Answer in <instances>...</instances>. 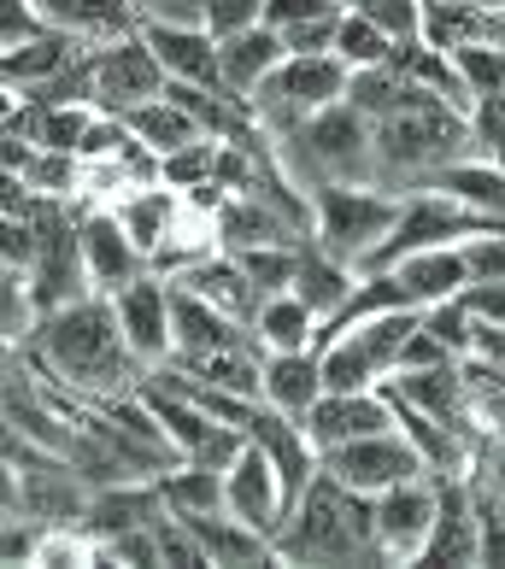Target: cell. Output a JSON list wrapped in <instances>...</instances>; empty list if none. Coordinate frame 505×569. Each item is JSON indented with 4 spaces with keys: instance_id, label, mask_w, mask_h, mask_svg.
<instances>
[{
    "instance_id": "1",
    "label": "cell",
    "mask_w": 505,
    "mask_h": 569,
    "mask_svg": "<svg viewBox=\"0 0 505 569\" xmlns=\"http://www.w3.org/2000/svg\"><path fill=\"white\" fill-rule=\"evenodd\" d=\"M12 352H24L41 376H59V382H66L71 393H82V399L136 393L141 376H147V365L130 352V341H123L112 293H89V300L41 311L36 335Z\"/></svg>"
},
{
    "instance_id": "2",
    "label": "cell",
    "mask_w": 505,
    "mask_h": 569,
    "mask_svg": "<svg viewBox=\"0 0 505 569\" xmlns=\"http://www.w3.org/2000/svg\"><path fill=\"white\" fill-rule=\"evenodd\" d=\"M476 112H458L440 94H417L412 107H399L388 118L370 123V188L383 194H424V188L458 159H476Z\"/></svg>"
},
{
    "instance_id": "3",
    "label": "cell",
    "mask_w": 505,
    "mask_h": 569,
    "mask_svg": "<svg viewBox=\"0 0 505 569\" xmlns=\"http://www.w3.org/2000/svg\"><path fill=\"white\" fill-rule=\"evenodd\" d=\"M277 558L294 563H376L383 558V529H376V493L341 488L329 470L306 488V499L288 511L277 535Z\"/></svg>"
},
{
    "instance_id": "4",
    "label": "cell",
    "mask_w": 505,
    "mask_h": 569,
    "mask_svg": "<svg viewBox=\"0 0 505 569\" xmlns=\"http://www.w3.org/2000/svg\"><path fill=\"white\" fill-rule=\"evenodd\" d=\"M277 147L283 177L300 194H324V188H370L376 164H370V118L353 112L347 100L311 112L306 123H294L288 136H270Z\"/></svg>"
},
{
    "instance_id": "5",
    "label": "cell",
    "mask_w": 505,
    "mask_h": 569,
    "mask_svg": "<svg viewBox=\"0 0 505 569\" xmlns=\"http://www.w3.org/2000/svg\"><path fill=\"white\" fill-rule=\"evenodd\" d=\"M347 59L341 53H288L259 89H253V118L265 136H288L294 123H306L311 112L347 100Z\"/></svg>"
},
{
    "instance_id": "6",
    "label": "cell",
    "mask_w": 505,
    "mask_h": 569,
    "mask_svg": "<svg viewBox=\"0 0 505 569\" xmlns=\"http://www.w3.org/2000/svg\"><path fill=\"white\" fill-rule=\"evenodd\" d=\"M311 241H318L329 259H341L347 270H359L376 247L394 236L406 200L399 194H383V188H324L311 194Z\"/></svg>"
},
{
    "instance_id": "7",
    "label": "cell",
    "mask_w": 505,
    "mask_h": 569,
    "mask_svg": "<svg viewBox=\"0 0 505 569\" xmlns=\"http://www.w3.org/2000/svg\"><path fill=\"white\" fill-rule=\"evenodd\" d=\"M324 470L341 481V488H353V493H388V488H399V481H412V476H429V463L406 440V429L394 423L383 435H359V440H347V447L324 452Z\"/></svg>"
},
{
    "instance_id": "8",
    "label": "cell",
    "mask_w": 505,
    "mask_h": 569,
    "mask_svg": "<svg viewBox=\"0 0 505 569\" xmlns=\"http://www.w3.org/2000/svg\"><path fill=\"white\" fill-rule=\"evenodd\" d=\"M165 66L147 48V36H123L112 48H95V112L107 118H130L141 107H154L165 94Z\"/></svg>"
},
{
    "instance_id": "9",
    "label": "cell",
    "mask_w": 505,
    "mask_h": 569,
    "mask_svg": "<svg viewBox=\"0 0 505 569\" xmlns=\"http://www.w3.org/2000/svg\"><path fill=\"white\" fill-rule=\"evenodd\" d=\"M224 505H229L241 522H253L259 535H270V546H277L283 522H288V488H283L277 458H270L259 440H247L241 458L224 470Z\"/></svg>"
},
{
    "instance_id": "10",
    "label": "cell",
    "mask_w": 505,
    "mask_h": 569,
    "mask_svg": "<svg viewBox=\"0 0 505 569\" xmlns=\"http://www.w3.org/2000/svg\"><path fill=\"white\" fill-rule=\"evenodd\" d=\"M112 306H118V323H123V341H130V352L141 358L147 370H159L165 358L177 352V329H171V277L147 270V277H136L123 293H112Z\"/></svg>"
},
{
    "instance_id": "11",
    "label": "cell",
    "mask_w": 505,
    "mask_h": 569,
    "mask_svg": "<svg viewBox=\"0 0 505 569\" xmlns=\"http://www.w3.org/2000/svg\"><path fill=\"white\" fill-rule=\"evenodd\" d=\"M376 529H383L388 563H424V546L435 535V476H412L376 493Z\"/></svg>"
},
{
    "instance_id": "12",
    "label": "cell",
    "mask_w": 505,
    "mask_h": 569,
    "mask_svg": "<svg viewBox=\"0 0 505 569\" xmlns=\"http://www.w3.org/2000/svg\"><path fill=\"white\" fill-rule=\"evenodd\" d=\"M383 388H388V393H399V399H406V406L429 411L435 423H447V429H458L465 440H476V447H482V435H488V429L476 423V411H471V393H465V370H458V365L394 370Z\"/></svg>"
},
{
    "instance_id": "13",
    "label": "cell",
    "mask_w": 505,
    "mask_h": 569,
    "mask_svg": "<svg viewBox=\"0 0 505 569\" xmlns=\"http://www.w3.org/2000/svg\"><path fill=\"white\" fill-rule=\"evenodd\" d=\"M306 440L324 452L335 447H347V440H359V435H383L394 429V406H388V393L383 388H365V393H324L318 406L306 411Z\"/></svg>"
},
{
    "instance_id": "14",
    "label": "cell",
    "mask_w": 505,
    "mask_h": 569,
    "mask_svg": "<svg viewBox=\"0 0 505 569\" xmlns=\"http://www.w3.org/2000/svg\"><path fill=\"white\" fill-rule=\"evenodd\" d=\"M311 229H300L288 212H277L259 194H224V206L212 212V241L224 252H253V247H300Z\"/></svg>"
},
{
    "instance_id": "15",
    "label": "cell",
    "mask_w": 505,
    "mask_h": 569,
    "mask_svg": "<svg viewBox=\"0 0 505 569\" xmlns=\"http://www.w3.org/2000/svg\"><path fill=\"white\" fill-rule=\"evenodd\" d=\"M82 259H89V277H95V288L100 293H123L136 277H147V264L141 259V247L130 241V229L118 223V212L107 206V212H82Z\"/></svg>"
},
{
    "instance_id": "16",
    "label": "cell",
    "mask_w": 505,
    "mask_h": 569,
    "mask_svg": "<svg viewBox=\"0 0 505 569\" xmlns=\"http://www.w3.org/2000/svg\"><path fill=\"white\" fill-rule=\"evenodd\" d=\"M424 563H482L471 470L465 476H435V535L424 546Z\"/></svg>"
},
{
    "instance_id": "17",
    "label": "cell",
    "mask_w": 505,
    "mask_h": 569,
    "mask_svg": "<svg viewBox=\"0 0 505 569\" xmlns=\"http://www.w3.org/2000/svg\"><path fill=\"white\" fill-rule=\"evenodd\" d=\"M53 30L77 36L82 48H112L123 36H141V7L136 0H36Z\"/></svg>"
},
{
    "instance_id": "18",
    "label": "cell",
    "mask_w": 505,
    "mask_h": 569,
    "mask_svg": "<svg viewBox=\"0 0 505 569\" xmlns=\"http://www.w3.org/2000/svg\"><path fill=\"white\" fill-rule=\"evenodd\" d=\"M147 48L159 53L165 77L177 82H200V89H224V66H218V36L200 24H141Z\"/></svg>"
},
{
    "instance_id": "19",
    "label": "cell",
    "mask_w": 505,
    "mask_h": 569,
    "mask_svg": "<svg viewBox=\"0 0 505 569\" xmlns=\"http://www.w3.org/2000/svg\"><path fill=\"white\" fill-rule=\"evenodd\" d=\"M159 511H165L159 481H112V488H95L89 493L82 535L100 546V540H112V535H130V529H141V522H154Z\"/></svg>"
},
{
    "instance_id": "20",
    "label": "cell",
    "mask_w": 505,
    "mask_h": 569,
    "mask_svg": "<svg viewBox=\"0 0 505 569\" xmlns=\"http://www.w3.org/2000/svg\"><path fill=\"white\" fill-rule=\"evenodd\" d=\"M324 388V352L300 347V352H265V399L277 411H288L294 423H306V411L318 406Z\"/></svg>"
},
{
    "instance_id": "21",
    "label": "cell",
    "mask_w": 505,
    "mask_h": 569,
    "mask_svg": "<svg viewBox=\"0 0 505 569\" xmlns=\"http://www.w3.org/2000/svg\"><path fill=\"white\" fill-rule=\"evenodd\" d=\"M288 59V41L270 30V24H253V30H241V36H224L218 41V66H224V89L229 94H241V100H253V89L270 77Z\"/></svg>"
},
{
    "instance_id": "22",
    "label": "cell",
    "mask_w": 505,
    "mask_h": 569,
    "mask_svg": "<svg viewBox=\"0 0 505 569\" xmlns=\"http://www.w3.org/2000/svg\"><path fill=\"white\" fill-rule=\"evenodd\" d=\"M394 277L406 282L412 306L429 311L440 300H453V293H465L471 264H465V252H458V247H424V252H406V259L394 264Z\"/></svg>"
},
{
    "instance_id": "23",
    "label": "cell",
    "mask_w": 505,
    "mask_h": 569,
    "mask_svg": "<svg viewBox=\"0 0 505 569\" xmlns=\"http://www.w3.org/2000/svg\"><path fill=\"white\" fill-rule=\"evenodd\" d=\"M353 288H359V270H347L341 259H329V252L318 241H300V259H294V293L318 311V323L335 318L347 300H353Z\"/></svg>"
},
{
    "instance_id": "24",
    "label": "cell",
    "mask_w": 505,
    "mask_h": 569,
    "mask_svg": "<svg viewBox=\"0 0 505 569\" xmlns=\"http://www.w3.org/2000/svg\"><path fill=\"white\" fill-rule=\"evenodd\" d=\"M112 212H118L123 229H130V241L141 247V259H147V264H154L159 252L182 236V229H177V194H171V188H147V182H141L130 200H118V206H112Z\"/></svg>"
},
{
    "instance_id": "25",
    "label": "cell",
    "mask_w": 505,
    "mask_h": 569,
    "mask_svg": "<svg viewBox=\"0 0 505 569\" xmlns=\"http://www.w3.org/2000/svg\"><path fill=\"white\" fill-rule=\"evenodd\" d=\"M82 53H95V48H82L77 36L53 30V36H41V41H24V48H7V66H0V77H7L12 94H30V89H41V82H53L66 66H77Z\"/></svg>"
},
{
    "instance_id": "26",
    "label": "cell",
    "mask_w": 505,
    "mask_h": 569,
    "mask_svg": "<svg viewBox=\"0 0 505 569\" xmlns=\"http://www.w3.org/2000/svg\"><path fill=\"white\" fill-rule=\"evenodd\" d=\"M417 94H435V89L412 82L406 71L394 66V53L383 59V66H359V71L347 77V107H353V112H365L370 123H376V118H388V112H399V107H412Z\"/></svg>"
},
{
    "instance_id": "27",
    "label": "cell",
    "mask_w": 505,
    "mask_h": 569,
    "mask_svg": "<svg viewBox=\"0 0 505 569\" xmlns=\"http://www.w3.org/2000/svg\"><path fill=\"white\" fill-rule=\"evenodd\" d=\"M253 341H259V352H300L318 341V311H311L300 293H270V300L259 306V318H253Z\"/></svg>"
},
{
    "instance_id": "28",
    "label": "cell",
    "mask_w": 505,
    "mask_h": 569,
    "mask_svg": "<svg viewBox=\"0 0 505 569\" xmlns=\"http://www.w3.org/2000/svg\"><path fill=\"white\" fill-rule=\"evenodd\" d=\"M159 499H165V511H182V517L229 511L224 505V470H206V463H188V458L159 476Z\"/></svg>"
},
{
    "instance_id": "29",
    "label": "cell",
    "mask_w": 505,
    "mask_h": 569,
    "mask_svg": "<svg viewBox=\"0 0 505 569\" xmlns=\"http://www.w3.org/2000/svg\"><path fill=\"white\" fill-rule=\"evenodd\" d=\"M123 123H130V136L147 147V153H177V147H188V141H200L206 130H200V123L195 118H188L182 107H171V100H154V107H141V112H130V118H123Z\"/></svg>"
},
{
    "instance_id": "30",
    "label": "cell",
    "mask_w": 505,
    "mask_h": 569,
    "mask_svg": "<svg viewBox=\"0 0 505 569\" xmlns=\"http://www.w3.org/2000/svg\"><path fill=\"white\" fill-rule=\"evenodd\" d=\"M324 388L329 393H365V388H383V370L370 365V352L341 335V341L324 347Z\"/></svg>"
},
{
    "instance_id": "31",
    "label": "cell",
    "mask_w": 505,
    "mask_h": 569,
    "mask_svg": "<svg viewBox=\"0 0 505 569\" xmlns=\"http://www.w3.org/2000/svg\"><path fill=\"white\" fill-rule=\"evenodd\" d=\"M218 153H224V141H212V136L188 141V147H177V153L159 159V182L165 188H206V182H218Z\"/></svg>"
},
{
    "instance_id": "32",
    "label": "cell",
    "mask_w": 505,
    "mask_h": 569,
    "mask_svg": "<svg viewBox=\"0 0 505 569\" xmlns=\"http://www.w3.org/2000/svg\"><path fill=\"white\" fill-rule=\"evenodd\" d=\"M18 182L30 194H48V200H66L71 188H82V159L77 153H53V147H36L30 164L18 171Z\"/></svg>"
},
{
    "instance_id": "33",
    "label": "cell",
    "mask_w": 505,
    "mask_h": 569,
    "mask_svg": "<svg viewBox=\"0 0 505 569\" xmlns=\"http://www.w3.org/2000/svg\"><path fill=\"white\" fill-rule=\"evenodd\" d=\"M394 48H399V41H388V36L365 18V12H353V7L341 12V30H335V53L347 59V71H359V66H383V59H388Z\"/></svg>"
},
{
    "instance_id": "34",
    "label": "cell",
    "mask_w": 505,
    "mask_h": 569,
    "mask_svg": "<svg viewBox=\"0 0 505 569\" xmlns=\"http://www.w3.org/2000/svg\"><path fill=\"white\" fill-rule=\"evenodd\" d=\"M424 329H429V335H435V341L447 347L453 358H471V352H476V318L465 311V300H458V293L424 311Z\"/></svg>"
},
{
    "instance_id": "35",
    "label": "cell",
    "mask_w": 505,
    "mask_h": 569,
    "mask_svg": "<svg viewBox=\"0 0 505 569\" xmlns=\"http://www.w3.org/2000/svg\"><path fill=\"white\" fill-rule=\"evenodd\" d=\"M471 505H476V535H482V563L505 569V499L488 481L471 476Z\"/></svg>"
},
{
    "instance_id": "36",
    "label": "cell",
    "mask_w": 505,
    "mask_h": 569,
    "mask_svg": "<svg viewBox=\"0 0 505 569\" xmlns=\"http://www.w3.org/2000/svg\"><path fill=\"white\" fill-rule=\"evenodd\" d=\"M353 12H365L388 41H424V0H359Z\"/></svg>"
},
{
    "instance_id": "37",
    "label": "cell",
    "mask_w": 505,
    "mask_h": 569,
    "mask_svg": "<svg viewBox=\"0 0 505 569\" xmlns=\"http://www.w3.org/2000/svg\"><path fill=\"white\" fill-rule=\"evenodd\" d=\"M453 66H458V77H465V89L476 94V107L505 89V48H458Z\"/></svg>"
},
{
    "instance_id": "38",
    "label": "cell",
    "mask_w": 505,
    "mask_h": 569,
    "mask_svg": "<svg viewBox=\"0 0 505 569\" xmlns=\"http://www.w3.org/2000/svg\"><path fill=\"white\" fill-rule=\"evenodd\" d=\"M41 36H53V24L41 18L36 0H0V41L7 48H24V41H41Z\"/></svg>"
},
{
    "instance_id": "39",
    "label": "cell",
    "mask_w": 505,
    "mask_h": 569,
    "mask_svg": "<svg viewBox=\"0 0 505 569\" xmlns=\"http://www.w3.org/2000/svg\"><path fill=\"white\" fill-rule=\"evenodd\" d=\"M253 24H265V0H206V30H212L218 41L241 36Z\"/></svg>"
},
{
    "instance_id": "40",
    "label": "cell",
    "mask_w": 505,
    "mask_h": 569,
    "mask_svg": "<svg viewBox=\"0 0 505 569\" xmlns=\"http://www.w3.org/2000/svg\"><path fill=\"white\" fill-rule=\"evenodd\" d=\"M471 264V282H505V229H494V236H476L458 247Z\"/></svg>"
},
{
    "instance_id": "41",
    "label": "cell",
    "mask_w": 505,
    "mask_h": 569,
    "mask_svg": "<svg viewBox=\"0 0 505 569\" xmlns=\"http://www.w3.org/2000/svg\"><path fill=\"white\" fill-rule=\"evenodd\" d=\"M329 12H347L335 0H265V24L270 30H294V24H311V18H329Z\"/></svg>"
},
{
    "instance_id": "42",
    "label": "cell",
    "mask_w": 505,
    "mask_h": 569,
    "mask_svg": "<svg viewBox=\"0 0 505 569\" xmlns=\"http://www.w3.org/2000/svg\"><path fill=\"white\" fill-rule=\"evenodd\" d=\"M335 30H341V12L294 24V30H283V41H288V53H335Z\"/></svg>"
},
{
    "instance_id": "43",
    "label": "cell",
    "mask_w": 505,
    "mask_h": 569,
    "mask_svg": "<svg viewBox=\"0 0 505 569\" xmlns=\"http://www.w3.org/2000/svg\"><path fill=\"white\" fill-rule=\"evenodd\" d=\"M465 311L476 323H488V329H505V282H465Z\"/></svg>"
},
{
    "instance_id": "44",
    "label": "cell",
    "mask_w": 505,
    "mask_h": 569,
    "mask_svg": "<svg viewBox=\"0 0 505 569\" xmlns=\"http://www.w3.org/2000/svg\"><path fill=\"white\" fill-rule=\"evenodd\" d=\"M471 476H476V481H488V488L505 499V429H488V435H482Z\"/></svg>"
},
{
    "instance_id": "45",
    "label": "cell",
    "mask_w": 505,
    "mask_h": 569,
    "mask_svg": "<svg viewBox=\"0 0 505 569\" xmlns=\"http://www.w3.org/2000/svg\"><path fill=\"white\" fill-rule=\"evenodd\" d=\"M141 24H200L206 30V0H136Z\"/></svg>"
},
{
    "instance_id": "46",
    "label": "cell",
    "mask_w": 505,
    "mask_h": 569,
    "mask_svg": "<svg viewBox=\"0 0 505 569\" xmlns=\"http://www.w3.org/2000/svg\"><path fill=\"white\" fill-rule=\"evenodd\" d=\"M429 365H458V358L440 347L424 323H417V329H412V341L399 347V365H394V370H429Z\"/></svg>"
},
{
    "instance_id": "47",
    "label": "cell",
    "mask_w": 505,
    "mask_h": 569,
    "mask_svg": "<svg viewBox=\"0 0 505 569\" xmlns=\"http://www.w3.org/2000/svg\"><path fill=\"white\" fill-rule=\"evenodd\" d=\"M335 7H359V0H335Z\"/></svg>"
}]
</instances>
